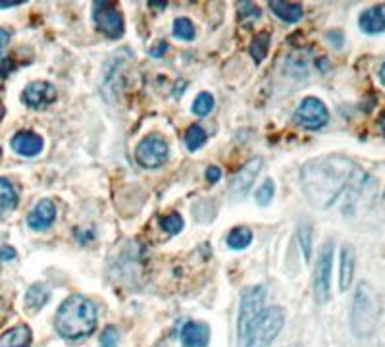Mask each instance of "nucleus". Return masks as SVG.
<instances>
[{"label":"nucleus","instance_id":"obj_1","mask_svg":"<svg viewBox=\"0 0 385 347\" xmlns=\"http://www.w3.org/2000/svg\"><path fill=\"white\" fill-rule=\"evenodd\" d=\"M355 172V164L345 157L314 159L301 172L303 191L310 205L318 209H327L345 191Z\"/></svg>","mask_w":385,"mask_h":347},{"label":"nucleus","instance_id":"obj_2","mask_svg":"<svg viewBox=\"0 0 385 347\" xmlns=\"http://www.w3.org/2000/svg\"><path fill=\"white\" fill-rule=\"evenodd\" d=\"M96 328V307L91 299L72 296L60 305L56 312V330L65 340H81Z\"/></svg>","mask_w":385,"mask_h":347},{"label":"nucleus","instance_id":"obj_3","mask_svg":"<svg viewBox=\"0 0 385 347\" xmlns=\"http://www.w3.org/2000/svg\"><path fill=\"white\" fill-rule=\"evenodd\" d=\"M351 324H353V332L358 338H366L374 332L376 322H378V303L372 288L368 284H358L355 299H353V312H351Z\"/></svg>","mask_w":385,"mask_h":347},{"label":"nucleus","instance_id":"obj_4","mask_svg":"<svg viewBox=\"0 0 385 347\" xmlns=\"http://www.w3.org/2000/svg\"><path fill=\"white\" fill-rule=\"evenodd\" d=\"M285 324V311L282 307H268L260 312L251 328L245 347H268Z\"/></svg>","mask_w":385,"mask_h":347},{"label":"nucleus","instance_id":"obj_5","mask_svg":"<svg viewBox=\"0 0 385 347\" xmlns=\"http://www.w3.org/2000/svg\"><path fill=\"white\" fill-rule=\"evenodd\" d=\"M264 297H266L264 286H255V288L245 289V293L241 296L239 343L243 347L247 343L248 334H251V328L255 324V320L264 311Z\"/></svg>","mask_w":385,"mask_h":347},{"label":"nucleus","instance_id":"obj_6","mask_svg":"<svg viewBox=\"0 0 385 347\" xmlns=\"http://www.w3.org/2000/svg\"><path fill=\"white\" fill-rule=\"evenodd\" d=\"M332 267H334V243H326L322 247L320 257L316 262V274H314V297L320 305L327 303L329 299Z\"/></svg>","mask_w":385,"mask_h":347},{"label":"nucleus","instance_id":"obj_7","mask_svg":"<svg viewBox=\"0 0 385 347\" xmlns=\"http://www.w3.org/2000/svg\"><path fill=\"white\" fill-rule=\"evenodd\" d=\"M293 120L305 130H320L329 120V114H327L326 104L320 99L306 97L305 101L298 104V109L295 110Z\"/></svg>","mask_w":385,"mask_h":347},{"label":"nucleus","instance_id":"obj_8","mask_svg":"<svg viewBox=\"0 0 385 347\" xmlns=\"http://www.w3.org/2000/svg\"><path fill=\"white\" fill-rule=\"evenodd\" d=\"M93 18H95L96 28L108 39H120L124 35V18L120 14V10L114 6V2H110V0L95 2Z\"/></svg>","mask_w":385,"mask_h":347},{"label":"nucleus","instance_id":"obj_9","mask_svg":"<svg viewBox=\"0 0 385 347\" xmlns=\"http://www.w3.org/2000/svg\"><path fill=\"white\" fill-rule=\"evenodd\" d=\"M135 159L141 166L158 168L168 159V143L160 135H149L135 149Z\"/></svg>","mask_w":385,"mask_h":347},{"label":"nucleus","instance_id":"obj_10","mask_svg":"<svg viewBox=\"0 0 385 347\" xmlns=\"http://www.w3.org/2000/svg\"><path fill=\"white\" fill-rule=\"evenodd\" d=\"M23 102L30 106V109L41 110L46 109L49 104L56 101V87L49 83V81H33L30 85L25 87L23 91Z\"/></svg>","mask_w":385,"mask_h":347},{"label":"nucleus","instance_id":"obj_11","mask_svg":"<svg viewBox=\"0 0 385 347\" xmlns=\"http://www.w3.org/2000/svg\"><path fill=\"white\" fill-rule=\"evenodd\" d=\"M262 168V159L260 157H256V159H251L245 164V166L241 168L239 172L235 174V178L232 181V195L233 197H243L247 195V191L253 188V183H255L256 176L260 172Z\"/></svg>","mask_w":385,"mask_h":347},{"label":"nucleus","instance_id":"obj_12","mask_svg":"<svg viewBox=\"0 0 385 347\" xmlns=\"http://www.w3.org/2000/svg\"><path fill=\"white\" fill-rule=\"evenodd\" d=\"M56 220V205L49 199H43L35 205V209L31 210L27 217V224L33 230H46L52 222Z\"/></svg>","mask_w":385,"mask_h":347},{"label":"nucleus","instance_id":"obj_13","mask_svg":"<svg viewBox=\"0 0 385 347\" xmlns=\"http://www.w3.org/2000/svg\"><path fill=\"white\" fill-rule=\"evenodd\" d=\"M12 149L22 157H37L43 151V139L35 131H18L12 139Z\"/></svg>","mask_w":385,"mask_h":347},{"label":"nucleus","instance_id":"obj_14","mask_svg":"<svg viewBox=\"0 0 385 347\" xmlns=\"http://www.w3.org/2000/svg\"><path fill=\"white\" fill-rule=\"evenodd\" d=\"M210 328L203 322H187L182 330L183 347H208Z\"/></svg>","mask_w":385,"mask_h":347},{"label":"nucleus","instance_id":"obj_15","mask_svg":"<svg viewBox=\"0 0 385 347\" xmlns=\"http://www.w3.org/2000/svg\"><path fill=\"white\" fill-rule=\"evenodd\" d=\"M358 23H360V29L364 33H370V35H378V33H384L385 31V4H379V6L368 8L364 10L360 18H358Z\"/></svg>","mask_w":385,"mask_h":347},{"label":"nucleus","instance_id":"obj_16","mask_svg":"<svg viewBox=\"0 0 385 347\" xmlns=\"http://www.w3.org/2000/svg\"><path fill=\"white\" fill-rule=\"evenodd\" d=\"M0 347H31V328L18 324L0 336Z\"/></svg>","mask_w":385,"mask_h":347},{"label":"nucleus","instance_id":"obj_17","mask_svg":"<svg viewBox=\"0 0 385 347\" xmlns=\"http://www.w3.org/2000/svg\"><path fill=\"white\" fill-rule=\"evenodd\" d=\"M270 10H272L279 20H284V22L287 23L298 22V20L303 18V14H305L303 6L297 4V2H277V0H274V2H270Z\"/></svg>","mask_w":385,"mask_h":347},{"label":"nucleus","instance_id":"obj_18","mask_svg":"<svg viewBox=\"0 0 385 347\" xmlns=\"http://www.w3.org/2000/svg\"><path fill=\"white\" fill-rule=\"evenodd\" d=\"M355 274V251L353 247L345 245L341 249V268H339V288L341 291L349 289Z\"/></svg>","mask_w":385,"mask_h":347},{"label":"nucleus","instance_id":"obj_19","mask_svg":"<svg viewBox=\"0 0 385 347\" xmlns=\"http://www.w3.org/2000/svg\"><path fill=\"white\" fill-rule=\"evenodd\" d=\"M15 207H18V193L14 185L4 178H0V218L6 217Z\"/></svg>","mask_w":385,"mask_h":347},{"label":"nucleus","instance_id":"obj_20","mask_svg":"<svg viewBox=\"0 0 385 347\" xmlns=\"http://www.w3.org/2000/svg\"><path fill=\"white\" fill-rule=\"evenodd\" d=\"M49 297H51V291L46 289V286H43V284H33L27 289V293H25V305H27L30 311H39V309H43L44 305H46Z\"/></svg>","mask_w":385,"mask_h":347},{"label":"nucleus","instance_id":"obj_21","mask_svg":"<svg viewBox=\"0 0 385 347\" xmlns=\"http://www.w3.org/2000/svg\"><path fill=\"white\" fill-rule=\"evenodd\" d=\"M251 241H253V231L248 230V228H235L227 236V245L235 249V251L247 249L251 245Z\"/></svg>","mask_w":385,"mask_h":347},{"label":"nucleus","instance_id":"obj_22","mask_svg":"<svg viewBox=\"0 0 385 347\" xmlns=\"http://www.w3.org/2000/svg\"><path fill=\"white\" fill-rule=\"evenodd\" d=\"M268 49H270V33L262 31V33H258V35L255 37V41H253V44H251V56L255 58L256 64H260L262 60L266 58Z\"/></svg>","mask_w":385,"mask_h":347},{"label":"nucleus","instance_id":"obj_23","mask_svg":"<svg viewBox=\"0 0 385 347\" xmlns=\"http://www.w3.org/2000/svg\"><path fill=\"white\" fill-rule=\"evenodd\" d=\"M206 131L201 128V126H191L187 133H185V145H187V149L191 151H196V149H201L204 143H206Z\"/></svg>","mask_w":385,"mask_h":347},{"label":"nucleus","instance_id":"obj_24","mask_svg":"<svg viewBox=\"0 0 385 347\" xmlns=\"http://www.w3.org/2000/svg\"><path fill=\"white\" fill-rule=\"evenodd\" d=\"M174 35L183 41H193L195 39V28L187 18H177L174 22Z\"/></svg>","mask_w":385,"mask_h":347},{"label":"nucleus","instance_id":"obj_25","mask_svg":"<svg viewBox=\"0 0 385 347\" xmlns=\"http://www.w3.org/2000/svg\"><path fill=\"white\" fill-rule=\"evenodd\" d=\"M274 193H276V183L272 180H266L260 188L256 189V202L260 207H268L272 199H274Z\"/></svg>","mask_w":385,"mask_h":347},{"label":"nucleus","instance_id":"obj_26","mask_svg":"<svg viewBox=\"0 0 385 347\" xmlns=\"http://www.w3.org/2000/svg\"><path fill=\"white\" fill-rule=\"evenodd\" d=\"M212 109H214V97L210 93H201L193 102V112L196 116L210 114Z\"/></svg>","mask_w":385,"mask_h":347},{"label":"nucleus","instance_id":"obj_27","mask_svg":"<svg viewBox=\"0 0 385 347\" xmlns=\"http://www.w3.org/2000/svg\"><path fill=\"white\" fill-rule=\"evenodd\" d=\"M162 228L170 233V236H177L183 230V218L179 214H168V217L160 218Z\"/></svg>","mask_w":385,"mask_h":347},{"label":"nucleus","instance_id":"obj_28","mask_svg":"<svg viewBox=\"0 0 385 347\" xmlns=\"http://www.w3.org/2000/svg\"><path fill=\"white\" fill-rule=\"evenodd\" d=\"M298 238H301V247H303V253H305V260H310V251H313V230L310 226H301L298 230Z\"/></svg>","mask_w":385,"mask_h":347},{"label":"nucleus","instance_id":"obj_29","mask_svg":"<svg viewBox=\"0 0 385 347\" xmlns=\"http://www.w3.org/2000/svg\"><path fill=\"white\" fill-rule=\"evenodd\" d=\"M118 341H120V334L114 326H108L104 332H102L101 338V347H118Z\"/></svg>","mask_w":385,"mask_h":347},{"label":"nucleus","instance_id":"obj_30","mask_svg":"<svg viewBox=\"0 0 385 347\" xmlns=\"http://www.w3.org/2000/svg\"><path fill=\"white\" fill-rule=\"evenodd\" d=\"M15 68V64L10 60V58L0 56V78H6L8 73L12 72Z\"/></svg>","mask_w":385,"mask_h":347},{"label":"nucleus","instance_id":"obj_31","mask_svg":"<svg viewBox=\"0 0 385 347\" xmlns=\"http://www.w3.org/2000/svg\"><path fill=\"white\" fill-rule=\"evenodd\" d=\"M15 259V249L14 247H0V260L2 262H8V260Z\"/></svg>","mask_w":385,"mask_h":347},{"label":"nucleus","instance_id":"obj_32","mask_svg":"<svg viewBox=\"0 0 385 347\" xmlns=\"http://www.w3.org/2000/svg\"><path fill=\"white\" fill-rule=\"evenodd\" d=\"M10 31L4 28H0V56H2V51L6 49L8 43H10Z\"/></svg>","mask_w":385,"mask_h":347},{"label":"nucleus","instance_id":"obj_33","mask_svg":"<svg viewBox=\"0 0 385 347\" xmlns=\"http://www.w3.org/2000/svg\"><path fill=\"white\" fill-rule=\"evenodd\" d=\"M220 176H222V172H220V168L210 166V168H208V170H206V180L210 181V183H216V181L220 180Z\"/></svg>","mask_w":385,"mask_h":347},{"label":"nucleus","instance_id":"obj_34","mask_svg":"<svg viewBox=\"0 0 385 347\" xmlns=\"http://www.w3.org/2000/svg\"><path fill=\"white\" fill-rule=\"evenodd\" d=\"M166 51H168L166 41H158V44H156L154 49H151V54H153L154 58H158V56H162V54H164Z\"/></svg>","mask_w":385,"mask_h":347},{"label":"nucleus","instance_id":"obj_35","mask_svg":"<svg viewBox=\"0 0 385 347\" xmlns=\"http://www.w3.org/2000/svg\"><path fill=\"white\" fill-rule=\"evenodd\" d=\"M22 2H15V0H10V2H0V8H12V6H20Z\"/></svg>","mask_w":385,"mask_h":347},{"label":"nucleus","instance_id":"obj_36","mask_svg":"<svg viewBox=\"0 0 385 347\" xmlns=\"http://www.w3.org/2000/svg\"><path fill=\"white\" fill-rule=\"evenodd\" d=\"M379 80H381V83L385 85V62L381 64V68H379Z\"/></svg>","mask_w":385,"mask_h":347},{"label":"nucleus","instance_id":"obj_37","mask_svg":"<svg viewBox=\"0 0 385 347\" xmlns=\"http://www.w3.org/2000/svg\"><path fill=\"white\" fill-rule=\"evenodd\" d=\"M151 6H154V8H166V2H151Z\"/></svg>","mask_w":385,"mask_h":347},{"label":"nucleus","instance_id":"obj_38","mask_svg":"<svg viewBox=\"0 0 385 347\" xmlns=\"http://www.w3.org/2000/svg\"><path fill=\"white\" fill-rule=\"evenodd\" d=\"M379 126H381V130H384V133H385V114L379 118Z\"/></svg>","mask_w":385,"mask_h":347},{"label":"nucleus","instance_id":"obj_39","mask_svg":"<svg viewBox=\"0 0 385 347\" xmlns=\"http://www.w3.org/2000/svg\"><path fill=\"white\" fill-rule=\"evenodd\" d=\"M2 116H4V106H2V102H0V120H2Z\"/></svg>","mask_w":385,"mask_h":347},{"label":"nucleus","instance_id":"obj_40","mask_svg":"<svg viewBox=\"0 0 385 347\" xmlns=\"http://www.w3.org/2000/svg\"><path fill=\"white\" fill-rule=\"evenodd\" d=\"M293 347H301V346H293Z\"/></svg>","mask_w":385,"mask_h":347},{"label":"nucleus","instance_id":"obj_41","mask_svg":"<svg viewBox=\"0 0 385 347\" xmlns=\"http://www.w3.org/2000/svg\"><path fill=\"white\" fill-rule=\"evenodd\" d=\"M0 154H2V151H0Z\"/></svg>","mask_w":385,"mask_h":347}]
</instances>
